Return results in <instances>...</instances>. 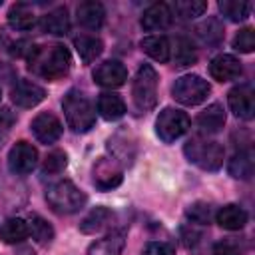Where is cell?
<instances>
[{
    "mask_svg": "<svg viewBox=\"0 0 255 255\" xmlns=\"http://www.w3.org/2000/svg\"><path fill=\"white\" fill-rule=\"evenodd\" d=\"M76 18H78V24L88 28V30H98L102 28L104 24V18H106V10L100 2L96 0H86V2H80L78 8H76Z\"/></svg>",
    "mask_w": 255,
    "mask_h": 255,
    "instance_id": "9a60e30c",
    "label": "cell"
},
{
    "mask_svg": "<svg viewBox=\"0 0 255 255\" xmlns=\"http://www.w3.org/2000/svg\"><path fill=\"white\" fill-rule=\"evenodd\" d=\"M72 68V56L66 46L50 44V46H32L28 52V70L34 76L56 82L64 78Z\"/></svg>",
    "mask_w": 255,
    "mask_h": 255,
    "instance_id": "6da1fadb",
    "label": "cell"
},
{
    "mask_svg": "<svg viewBox=\"0 0 255 255\" xmlns=\"http://www.w3.org/2000/svg\"><path fill=\"white\" fill-rule=\"evenodd\" d=\"M46 201L52 207V211L62 213V215H70V213L80 211L86 205L88 197L78 185L64 179V181H58L46 189Z\"/></svg>",
    "mask_w": 255,
    "mask_h": 255,
    "instance_id": "277c9868",
    "label": "cell"
},
{
    "mask_svg": "<svg viewBox=\"0 0 255 255\" xmlns=\"http://www.w3.org/2000/svg\"><path fill=\"white\" fill-rule=\"evenodd\" d=\"M28 231H30L32 239L40 245H48L54 239V227L44 217H40L36 213H32L30 219H28Z\"/></svg>",
    "mask_w": 255,
    "mask_h": 255,
    "instance_id": "f546056e",
    "label": "cell"
},
{
    "mask_svg": "<svg viewBox=\"0 0 255 255\" xmlns=\"http://www.w3.org/2000/svg\"><path fill=\"white\" fill-rule=\"evenodd\" d=\"M233 48L237 52H243V54L253 52V48H255V32H253V28L239 30L235 34V38H233Z\"/></svg>",
    "mask_w": 255,
    "mask_h": 255,
    "instance_id": "e575fe53",
    "label": "cell"
},
{
    "mask_svg": "<svg viewBox=\"0 0 255 255\" xmlns=\"http://www.w3.org/2000/svg\"><path fill=\"white\" fill-rule=\"evenodd\" d=\"M14 124H16L14 112H12L10 108H2V110H0V137H4V135L12 129Z\"/></svg>",
    "mask_w": 255,
    "mask_h": 255,
    "instance_id": "f35d334b",
    "label": "cell"
},
{
    "mask_svg": "<svg viewBox=\"0 0 255 255\" xmlns=\"http://www.w3.org/2000/svg\"><path fill=\"white\" fill-rule=\"evenodd\" d=\"M231 112L241 120H251L255 114V92L251 84H239L227 94Z\"/></svg>",
    "mask_w": 255,
    "mask_h": 255,
    "instance_id": "30bf717a",
    "label": "cell"
},
{
    "mask_svg": "<svg viewBox=\"0 0 255 255\" xmlns=\"http://www.w3.org/2000/svg\"><path fill=\"white\" fill-rule=\"evenodd\" d=\"M173 10L181 18H197L207 10V2H203V0H179L173 4Z\"/></svg>",
    "mask_w": 255,
    "mask_h": 255,
    "instance_id": "1f68e13d",
    "label": "cell"
},
{
    "mask_svg": "<svg viewBox=\"0 0 255 255\" xmlns=\"http://www.w3.org/2000/svg\"><path fill=\"white\" fill-rule=\"evenodd\" d=\"M74 46H76V52L84 64H92L104 52V44L96 36H86V34L78 36V38H74Z\"/></svg>",
    "mask_w": 255,
    "mask_h": 255,
    "instance_id": "cb8c5ba5",
    "label": "cell"
},
{
    "mask_svg": "<svg viewBox=\"0 0 255 255\" xmlns=\"http://www.w3.org/2000/svg\"><path fill=\"white\" fill-rule=\"evenodd\" d=\"M126 245V233L124 231H112L106 237L94 241L88 247V255H122Z\"/></svg>",
    "mask_w": 255,
    "mask_h": 255,
    "instance_id": "e0dca14e",
    "label": "cell"
},
{
    "mask_svg": "<svg viewBox=\"0 0 255 255\" xmlns=\"http://www.w3.org/2000/svg\"><path fill=\"white\" fill-rule=\"evenodd\" d=\"M209 74L217 82H231V80H237L243 74V66H241V62L235 56H231V54H219V56H215L211 60Z\"/></svg>",
    "mask_w": 255,
    "mask_h": 255,
    "instance_id": "4fadbf2b",
    "label": "cell"
},
{
    "mask_svg": "<svg viewBox=\"0 0 255 255\" xmlns=\"http://www.w3.org/2000/svg\"><path fill=\"white\" fill-rule=\"evenodd\" d=\"M229 173L237 179H249L253 175V153L251 149H241L237 151L231 159H229V165H227Z\"/></svg>",
    "mask_w": 255,
    "mask_h": 255,
    "instance_id": "4316f807",
    "label": "cell"
},
{
    "mask_svg": "<svg viewBox=\"0 0 255 255\" xmlns=\"http://www.w3.org/2000/svg\"><path fill=\"white\" fill-rule=\"evenodd\" d=\"M34 22H36L34 10H32V6L24 4V2H18L8 10V24L14 30H30L34 26Z\"/></svg>",
    "mask_w": 255,
    "mask_h": 255,
    "instance_id": "d4e9b609",
    "label": "cell"
},
{
    "mask_svg": "<svg viewBox=\"0 0 255 255\" xmlns=\"http://www.w3.org/2000/svg\"><path fill=\"white\" fill-rule=\"evenodd\" d=\"M141 50L155 62L159 64H165L169 62V56H171V46H169V40L165 36H147L141 40Z\"/></svg>",
    "mask_w": 255,
    "mask_h": 255,
    "instance_id": "7402d4cb",
    "label": "cell"
},
{
    "mask_svg": "<svg viewBox=\"0 0 255 255\" xmlns=\"http://www.w3.org/2000/svg\"><path fill=\"white\" fill-rule=\"evenodd\" d=\"M112 221H114V213L108 207H96L80 221V231L82 233H98V231L110 227Z\"/></svg>",
    "mask_w": 255,
    "mask_h": 255,
    "instance_id": "44dd1931",
    "label": "cell"
},
{
    "mask_svg": "<svg viewBox=\"0 0 255 255\" xmlns=\"http://www.w3.org/2000/svg\"><path fill=\"white\" fill-rule=\"evenodd\" d=\"M40 26H42V30L48 32V34L66 36L68 30H70V16H68V10H66L64 6H58V8L50 10L48 14L42 16Z\"/></svg>",
    "mask_w": 255,
    "mask_h": 255,
    "instance_id": "d6986e66",
    "label": "cell"
},
{
    "mask_svg": "<svg viewBox=\"0 0 255 255\" xmlns=\"http://www.w3.org/2000/svg\"><path fill=\"white\" fill-rule=\"evenodd\" d=\"M171 8L165 4V2H155L151 4L143 16H141V26L149 32H155V30H165L169 24H171Z\"/></svg>",
    "mask_w": 255,
    "mask_h": 255,
    "instance_id": "2e32d148",
    "label": "cell"
},
{
    "mask_svg": "<svg viewBox=\"0 0 255 255\" xmlns=\"http://www.w3.org/2000/svg\"><path fill=\"white\" fill-rule=\"evenodd\" d=\"M124 179V171L114 157H98L94 167H92V181L96 189L100 191H110L118 187Z\"/></svg>",
    "mask_w": 255,
    "mask_h": 255,
    "instance_id": "ba28073f",
    "label": "cell"
},
{
    "mask_svg": "<svg viewBox=\"0 0 255 255\" xmlns=\"http://www.w3.org/2000/svg\"><path fill=\"white\" fill-rule=\"evenodd\" d=\"M195 124L201 133H217L225 126V112L219 104H211L203 112H199Z\"/></svg>",
    "mask_w": 255,
    "mask_h": 255,
    "instance_id": "ac0fdd59",
    "label": "cell"
},
{
    "mask_svg": "<svg viewBox=\"0 0 255 255\" xmlns=\"http://www.w3.org/2000/svg\"><path fill=\"white\" fill-rule=\"evenodd\" d=\"M181 239H183V245L189 249V251H197L199 249V243L203 239V233L197 231L195 227H183L181 229Z\"/></svg>",
    "mask_w": 255,
    "mask_h": 255,
    "instance_id": "8d00e7d4",
    "label": "cell"
},
{
    "mask_svg": "<svg viewBox=\"0 0 255 255\" xmlns=\"http://www.w3.org/2000/svg\"><path fill=\"white\" fill-rule=\"evenodd\" d=\"M213 255H243V245L235 237H225L213 245Z\"/></svg>",
    "mask_w": 255,
    "mask_h": 255,
    "instance_id": "d590c367",
    "label": "cell"
},
{
    "mask_svg": "<svg viewBox=\"0 0 255 255\" xmlns=\"http://www.w3.org/2000/svg\"><path fill=\"white\" fill-rule=\"evenodd\" d=\"M98 112L104 120L114 122L126 114V104L118 94L106 92V94H100V98H98Z\"/></svg>",
    "mask_w": 255,
    "mask_h": 255,
    "instance_id": "603a6c76",
    "label": "cell"
},
{
    "mask_svg": "<svg viewBox=\"0 0 255 255\" xmlns=\"http://www.w3.org/2000/svg\"><path fill=\"white\" fill-rule=\"evenodd\" d=\"M131 100L137 112H149L157 104V72L149 66L143 64L139 66L133 86H131Z\"/></svg>",
    "mask_w": 255,
    "mask_h": 255,
    "instance_id": "5b68a950",
    "label": "cell"
},
{
    "mask_svg": "<svg viewBox=\"0 0 255 255\" xmlns=\"http://www.w3.org/2000/svg\"><path fill=\"white\" fill-rule=\"evenodd\" d=\"M191 126V120L185 112L175 110V108H163L155 120V131L161 141L171 143L177 137H181Z\"/></svg>",
    "mask_w": 255,
    "mask_h": 255,
    "instance_id": "52a82bcc",
    "label": "cell"
},
{
    "mask_svg": "<svg viewBox=\"0 0 255 255\" xmlns=\"http://www.w3.org/2000/svg\"><path fill=\"white\" fill-rule=\"evenodd\" d=\"M10 46V38H8V34L0 28V50H4V48H8Z\"/></svg>",
    "mask_w": 255,
    "mask_h": 255,
    "instance_id": "60d3db41",
    "label": "cell"
},
{
    "mask_svg": "<svg viewBox=\"0 0 255 255\" xmlns=\"http://www.w3.org/2000/svg\"><path fill=\"white\" fill-rule=\"evenodd\" d=\"M38 163V149L28 141H16L8 153V167L16 175L30 173Z\"/></svg>",
    "mask_w": 255,
    "mask_h": 255,
    "instance_id": "9c48e42d",
    "label": "cell"
},
{
    "mask_svg": "<svg viewBox=\"0 0 255 255\" xmlns=\"http://www.w3.org/2000/svg\"><path fill=\"white\" fill-rule=\"evenodd\" d=\"M219 10L231 22H241V20H245L249 16L251 2H245V0H221L219 2Z\"/></svg>",
    "mask_w": 255,
    "mask_h": 255,
    "instance_id": "4dcf8cb0",
    "label": "cell"
},
{
    "mask_svg": "<svg viewBox=\"0 0 255 255\" xmlns=\"http://www.w3.org/2000/svg\"><path fill=\"white\" fill-rule=\"evenodd\" d=\"M145 255H175V247L163 241H151L145 247Z\"/></svg>",
    "mask_w": 255,
    "mask_h": 255,
    "instance_id": "74e56055",
    "label": "cell"
},
{
    "mask_svg": "<svg viewBox=\"0 0 255 255\" xmlns=\"http://www.w3.org/2000/svg\"><path fill=\"white\" fill-rule=\"evenodd\" d=\"M10 98L20 108H34L46 98V92L44 88H40L30 80H18L10 92Z\"/></svg>",
    "mask_w": 255,
    "mask_h": 255,
    "instance_id": "5bb4252c",
    "label": "cell"
},
{
    "mask_svg": "<svg viewBox=\"0 0 255 255\" xmlns=\"http://www.w3.org/2000/svg\"><path fill=\"white\" fill-rule=\"evenodd\" d=\"M24 46H28V42H24V40L14 42V44H10V50H8V52H10L12 56H16V58H18V56H22V54H24V50H26Z\"/></svg>",
    "mask_w": 255,
    "mask_h": 255,
    "instance_id": "ab89813d",
    "label": "cell"
},
{
    "mask_svg": "<svg viewBox=\"0 0 255 255\" xmlns=\"http://www.w3.org/2000/svg\"><path fill=\"white\" fill-rule=\"evenodd\" d=\"M195 34L197 38L207 44V46H217L221 40H223V26L217 18H207L205 22H201L197 28H195Z\"/></svg>",
    "mask_w": 255,
    "mask_h": 255,
    "instance_id": "f1b7e54d",
    "label": "cell"
},
{
    "mask_svg": "<svg viewBox=\"0 0 255 255\" xmlns=\"http://www.w3.org/2000/svg\"><path fill=\"white\" fill-rule=\"evenodd\" d=\"M62 108H64V116H66L68 128H72V131L84 133V131L94 128L96 110H94L92 102L82 92L70 90L62 100Z\"/></svg>",
    "mask_w": 255,
    "mask_h": 255,
    "instance_id": "7a4b0ae2",
    "label": "cell"
},
{
    "mask_svg": "<svg viewBox=\"0 0 255 255\" xmlns=\"http://www.w3.org/2000/svg\"><path fill=\"white\" fill-rule=\"evenodd\" d=\"M217 223L223 227V229H229V231H237V229H243L245 223H247V211L235 203H229V205H223L219 211H217Z\"/></svg>",
    "mask_w": 255,
    "mask_h": 255,
    "instance_id": "ffe728a7",
    "label": "cell"
},
{
    "mask_svg": "<svg viewBox=\"0 0 255 255\" xmlns=\"http://www.w3.org/2000/svg\"><path fill=\"white\" fill-rule=\"evenodd\" d=\"M209 92H211V86L207 84V80H203L197 74H187V76L177 78L173 88H171L173 98L179 104H183V106H197V104H201L209 96Z\"/></svg>",
    "mask_w": 255,
    "mask_h": 255,
    "instance_id": "8992f818",
    "label": "cell"
},
{
    "mask_svg": "<svg viewBox=\"0 0 255 255\" xmlns=\"http://www.w3.org/2000/svg\"><path fill=\"white\" fill-rule=\"evenodd\" d=\"M30 235L28 231V221L20 219V217H10L2 223L0 227V237L4 243H20Z\"/></svg>",
    "mask_w": 255,
    "mask_h": 255,
    "instance_id": "484cf974",
    "label": "cell"
},
{
    "mask_svg": "<svg viewBox=\"0 0 255 255\" xmlns=\"http://www.w3.org/2000/svg\"><path fill=\"white\" fill-rule=\"evenodd\" d=\"M195 60H197V52H195L191 40L185 38V36H177L173 40V62H175V66L185 68V66L195 64Z\"/></svg>",
    "mask_w": 255,
    "mask_h": 255,
    "instance_id": "83f0119b",
    "label": "cell"
},
{
    "mask_svg": "<svg viewBox=\"0 0 255 255\" xmlns=\"http://www.w3.org/2000/svg\"><path fill=\"white\" fill-rule=\"evenodd\" d=\"M30 128H32V133L36 135V139L42 141V143H46V145L58 141L60 135H62V131H64L62 122H60L54 114H50V112L38 114V116L32 120Z\"/></svg>",
    "mask_w": 255,
    "mask_h": 255,
    "instance_id": "8fae6325",
    "label": "cell"
},
{
    "mask_svg": "<svg viewBox=\"0 0 255 255\" xmlns=\"http://www.w3.org/2000/svg\"><path fill=\"white\" fill-rule=\"evenodd\" d=\"M92 78H94V82L98 86H104V88H120L128 80V70L118 60H106V62H102L92 72Z\"/></svg>",
    "mask_w": 255,
    "mask_h": 255,
    "instance_id": "7c38bea8",
    "label": "cell"
},
{
    "mask_svg": "<svg viewBox=\"0 0 255 255\" xmlns=\"http://www.w3.org/2000/svg\"><path fill=\"white\" fill-rule=\"evenodd\" d=\"M183 153L191 163H195L205 171H217L223 165V157H225L223 145L219 141L205 137L187 139V143L183 145Z\"/></svg>",
    "mask_w": 255,
    "mask_h": 255,
    "instance_id": "3957f363",
    "label": "cell"
},
{
    "mask_svg": "<svg viewBox=\"0 0 255 255\" xmlns=\"http://www.w3.org/2000/svg\"><path fill=\"white\" fill-rule=\"evenodd\" d=\"M66 165H68V155H66V151L54 149V151H50V153L46 155V159H44V163H42V171L48 173V175H54V173L64 171Z\"/></svg>",
    "mask_w": 255,
    "mask_h": 255,
    "instance_id": "d6a6232c",
    "label": "cell"
},
{
    "mask_svg": "<svg viewBox=\"0 0 255 255\" xmlns=\"http://www.w3.org/2000/svg\"><path fill=\"white\" fill-rule=\"evenodd\" d=\"M185 215H187L193 223H197V225H209V221H211V217H213V211H211V205H209V203H205V201H195V203H191V205L187 207Z\"/></svg>",
    "mask_w": 255,
    "mask_h": 255,
    "instance_id": "836d02e7",
    "label": "cell"
}]
</instances>
